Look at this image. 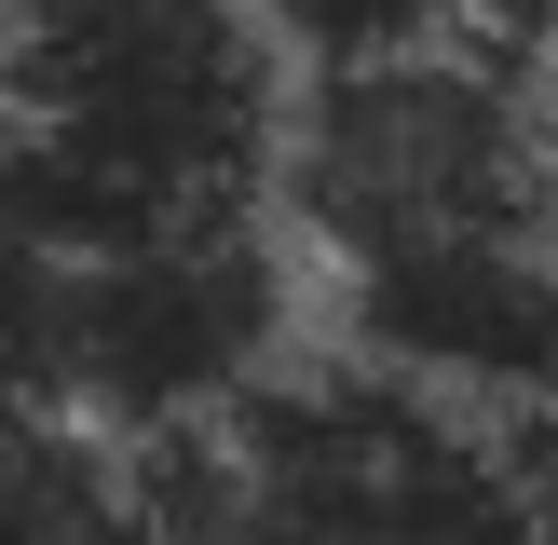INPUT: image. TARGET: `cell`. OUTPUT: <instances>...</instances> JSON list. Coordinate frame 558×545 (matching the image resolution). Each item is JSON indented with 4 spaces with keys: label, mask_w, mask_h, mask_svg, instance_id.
Here are the masks:
<instances>
[{
    "label": "cell",
    "mask_w": 558,
    "mask_h": 545,
    "mask_svg": "<svg viewBox=\"0 0 558 545\" xmlns=\"http://www.w3.org/2000/svg\"><path fill=\"white\" fill-rule=\"evenodd\" d=\"M505 450H518V477H532V518H545V545H558V396H532L505 423Z\"/></svg>",
    "instance_id": "obj_9"
},
{
    "label": "cell",
    "mask_w": 558,
    "mask_h": 545,
    "mask_svg": "<svg viewBox=\"0 0 558 545\" xmlns=\"http://www.w3.org/2000/svg\"><path fill=\"white\" fill-rule=\"evenodd\" d=\"M287 123V41L245 0H0V150L82 259L259 218Z\"/></svg>",
    "instance_id": "obj_1"
},
{
    "label": "cell",
    "mask_w": 558,
    "mask_h": 545,
    "mask_svg": "<svg viewBox=\"0 0 558 545\" xmlns=\"http://www.w3.org/2000/svg\"><path fill=\"white\" fill-rule=\"evenodd\" d=\"M287 41V69H354V55H409L450 27V0H245Z\"/></svg>",
    "instance_id": "obj_8"
},
{
    "label": "cell",
    "mask_w": 558,
    "mask_h": 545,
    "mask_svg": "<svg viewBox=\"0 0 558 545\" xmlns=\"http://www.w3.org/2000/svg\"><path fill=\"white\" fill-rule=\"evenodd\" d=\"M232 450L259 477L272 545H545L505 423L368 368V354H327V368H287L272 396H245Z\"/></svg>",
    "instance_id": "obj_3"
},
{
    "label": "cell",
    "mask_w": 558,
    "mask_h": 545,
    "mask_svg": "<svg viewBox=\"0 0 558 545\" xmlns=\"http://www.w3.org/2000/svg\"><path fill=\"white\" fill-rule=\"evenodd\" d=\"M0 545H150V477L109 450V423L0 436Z\"/></svg>",
    "instance_id": "obj_7"
},
{
    "label": "cell",
    "mask_w": 558,
    "mask_h": 545,
    "mask_svg": "<svg viewBox=\"0 0 558 545\" xmlns=\"http://www.w3.org/2000/svg\"><path fill=\"white\" fill-rule=\"evenodd\" d=\"M82 409V245L41 218L27 164L0 150V436Z\"/></svg>",
    "instance_id": "obj_6"
},
{
    "label": "cell",
    "mask_w": 558,
    "mask_h": 545,
    "mask_svg": "<svg viewBox=\"0 0 558 545\" xmlns=\"http://www.w3.org/2000/svg\"><path fill=\"white\" fill-rule=\"evenodd\" d=\"M300 368V272L259 218H191V232L82 259V409L109 436H205L245 396Z\"/></svg>",
    "instance_id": "obj_4"
},
{
    "label": "cell",
    "mask_w": 558,
    "mask_h": 545,
    "mask_svg": "<svg viewBox=\"0 0 558 545\" xmlns=\"http://www.w3.org/2000/svg\"><path fill=\"white\" fill-rule=\"evenodd\" d=\"M463 41H505V55H545L558 41V0H450Z\"/></svg>",
    "instance_id": "obj_10"
},
{
    "label": "cell",
    "mask_w": 558,
    "mask_h": 545,
    "mask_svg": "<svg viewBox=\"0 0 558 545\" xmlns=\"http://www.w3.org/2000/svg\"><path fill=\"white\" fill-rule=\"evenodd\" d=\"M341 354L463 396L490 423H518L558 396V232H450V245H381V259L327 272Z\"/></svg>",
    "instance_id": "obj_5"
},
{
    "label": "cell",
    "mask_w": 558,
    "mask_h": 545,
    "mask_svg": "<svg viewBox=\"0 0 558 545\" xmlns=\"http://www.w3.org/2000/svg\"><path fill=\"white\" fill-rule=\"evenodd\" d=\"M272 205L327 245V272L450 232H558V123L532 96V55L436 27L409 55L300 69Z\"/></svg>",
    "instance_id": "obj_2"
}]
</instances>
